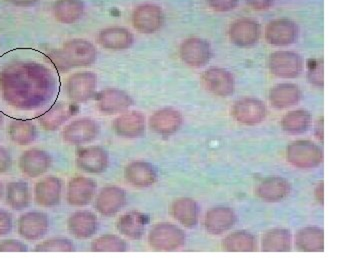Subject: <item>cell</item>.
<instances>
[{"label": "cell", "instance_id": "d6a6232c", "mask_svg": "<svg viewBox=\"0 0 360 270\" xmlns=\"http://www.w3.org/2000/svg\"><path fill=\"white\" fill-rule=\"evenodd\" d=\"M296 248L304 252H319L324 250V232L319 226L303 227L296 232Z\"/></svg>", "mask_w": 360, "mask_h": 270}, {"label": "cell", "instance_id": "60d3db41", "mask_svg": "<svg viewBox=\"0 0 360 270\" xmlns=\"http://www.w3.org/2000/svg\"><path fill=\"white\" fill-rule=\"evenodd\" d=\"M307 80L316 87H323V59H309L307 63Z\"/></svg>", "mask_w": 360, "mask_h": 270}, {"label": "cell", "instance_id": "9c48e42d", "mask_svg": "<svg viewBox=\"0 0 360 270\" xmlns=\"http://www.w3.org/2000/svg\"><path fill=\"white\" fill-rule=\"evenodd\" d=\"M61 51L71 68H89L96 61V46L89 40L80 39L68 40L63 44Z\"/></svg>", "mask_w": 360, "mask_h": 270}, {"label": "cell", "instance_id": "d590c367", "mask_svg": "<svg viewBox=\"0 0 360 270\" xmlns=\"http://www.w3.org/2000/svg\"><path fill=\"white\" fill-rule=\"evenodd\" d=\"M292 236L285 229H272L262 236V248L265 252H286L291 250Z\"/></svg>", "mask_w": 360, "mask_h": 270}, {"label": "cell", "instance_id": "d6986e66", "mask_svg": "<svg viewBox=\"0 0 360 270\" xmlns=\"http://www.w3.org/2000/svg\"><path fill=\"white\" fill-rule=\"evenodd\" d=\"M63 184V180L54 175L39 180L33 188L35 203L45 208L58 206L61 200Z\"/></svg>", "mask_w": 360, "mask_h": 270}, {"label": "cell", "instance_id": "836d02e7", "mask_svg": "<svg viewBox=\"0 0 360 270\" xmlns=\"http://www.w3.org/2000/svg\"><path fill=\"white\" fill-rule=\"evenodd\" d=\"M6 205L15 210L21 212L27 208L32 202V193L30 186L25 181H11L6 187Z\"/></svg>", "mask_w": 360, "mask_h": 270}, {"label": "cell", "instance_id": "d4e9b609", "mask_svg": "<svg viewBox=\"0 0 360 270\" xmlns=\"http://www.w3.org/2000/svg\"><path fill=\"white\" fill-rule=\"evenodd\" d=\"M68 229L73 238L85 240L91 238L98 229V219L89 210H78L68 219Z\"/></svg>", "mask_w": 360, "mask_h": 270}, {"label": "cell", "instance_id": "ab89813d", "mask_svg": "<svg viewBox=\"0 0 360 270\" xmlns=\"http://www.w3.org/2000/svg\"><path fill=\"white\" fill-rule=\"evenodd\" d=\"M75 250L73 241L61 236L46 239L33 248L35 252H72Z\"/></svg>", "mask_w": 360, "mask_h": 270}, {"label": "cell", "instance_id": "f35d334b", "mask_svg": "<svg viewBox=\"0 0 360 270\" xmlns=\"http://www.w3.org/2000/svg\"><path fill=\"white\" fill-rule=\"evenodd\" d=\"M90 248L94 252H125L129 250V245L120 236L115 234H104L94 239Z\"/></svg>", "mask_w": 360, "mask_h": 270}, {"label": "cell", "instance_id": "f546056e", "mask_svg": "<svg viewBox=\"0 0 360 270\" xmlns=\"http://www.w3.org/2000/svg\"><path fill=\"white\" fill-rule=\"evenodd\" d=\"M172 217L186 229H193L200 219V206L193 198H177L170 207Z\"/></svg>", "mask_w": 360, "mask_h": 270}, {"label": "cell", "instance_id": "ee69618b", "mask_svg": "<svg viewBox=\"0 0 360 270\" xmlns=\"http://www.w3.org/2000/svg\"><path fill=\"white\" fill-rule=\"evenodd\" d=\"M27 245L16 239H6L0 243V252H25Z\"/></svg>", "mask_w": 360, "mask_h": 270}, {"label": "cell", "instance_id": "bcb514c9", "mask_svg": "<svg viewBox=\"0 0 360 270\" xmlns=\"http://www.w3.org/2000/svg\"><path fill=\"white\" fill-rule=\"evenodd\" d=\"M13 167V158L8 149L0 146V174L9 172Z\"/></svg>", "mask_w": 360, "mask_h": 270}, {"label": "cell", "instance_id": "8992f818", "mask_svg": "<svg viewBox=\"0 0 360 270\" xmlns=\"http://www.w3.org/2000/svg\"><path fill=\"white\" fill-rule=\"evenodd\" d=\"M269 68L274 77L292 79L300 77L302 72L303 60L302 56L295 51H276L270 54Z\"/></svg>", "mask_w": 360, "mask_h": 270}, {"label": "cell", "instance_id": "7dc6e473", "mask_svg": "<svg viewBox=\"0 0 360 270\" xmlns=\"http://www.w3.org/2000/svg\"><path fill=\"white\" fill-rule=\"evenodd\" d=\"M248 6L257 11H264L274 6V0H246Z\"/></svg>", "mask_w": 360, "mask_h": 270}, {"label": "cell", "instance_id": "f1b7e54d", "mask_svg": "<svg viewBox=\"0 0 360 270\" xmlns=\"http://www.w3.org/2000/svg\"><path fill=\"white\" fill-rule=\"evenodd\" d=\"M150 217L146 213L129 212L124 213L116 222V229L127 238L139 240L146 231Z\"/></svg>", "mask_w": 360, "mask_h": 270}, {"label": "cell", "instance_id": "ba28073f", "mask_svg": "<svg viewBox=\"0 0 360 270\" xmlns=\"http://www.w3.org/2000/svg\"><path fill=\"white\" fill-rule=\"evenodd\" d=\"M132 25L137 32L153 34L160 32L165 25V16L160 6L155 4H141L132 13Z\"/></svg>", "mask_w": 360, "mask_h": 270}, {"label": "cell", "instance_id": "44dd1931", "mask_svg": "<svg viewBox=\"0 0 360 270\" xmlns=\"http://www.w3.org/2000/svg\"><path fill=\"white\" fill-rule=\"evenodd\" d=\"M298 26L295 21L281 18L270 21L265 28V39L274 46H288L298 39Z\"/></svg>", "mask_w": 360, "mask_h": 270}, {"label": "cell", "instance_id": "7c38bea8", "mask_svg": "<svg viewBox=\"0 0 360 270\" xmlns=\"http://www.w3.org/2000/svg\"><path fill=\"white\" fill-rule=\"evenodd\" d=\"M79 112L77 103L58 101L37 116L40 127L46 131H56Z\"/></svg>", "mask_w": 360, "mask_h": 270}, {"label": "cell", "instance_id": "e575fe53", "mask_svg": "<svg viewBox=\"0 0 360 270\" xmlns=\"http://www.w3.org/2000/svg\"><path fill=\"white\" fill-rule=\"evenodd\" d=\"M9 139L18 146H30L37 139V125L30 120H13L7 129Z\"/></svg>", "mask_w": 360, "mask_h": 270}, {"label": "cell", "instance_id": "484cf974", "mask_svg": "<svg viewBox=\"0 0 360 270\" xmlns=\"http://www.w3.org/2000/svg\"><path fill=\"white\" fill-rule=\"evenodd\" d=\"M124 179L130 186L143 188L156 184L158 172L151 163L146 161H134L125 167Z\"/></svg>", "mask_w": 360, "mask_h": 270}, {"label": "cell", "instance_id": "5bb4252c", "mask_svg": "<svg viewBox=\"0 0 360 270\" xmlns=\"http://www.w3.org/2000/svg\"><path fill=\"white\" fill-rule=\"evenodd\" d=\"M49 231V217L45 212L23 213L18 220V231L25 240L37 241L46 236Z\"/></svg>", "mask_w": 360, "mask_h": 270}, {"label": "cell", "instance_id": "f5cc1de1", "mask_svg": "<svg viewBox=\"0 0 360 270\" xmlns=\"http://www.w3.org/2000/svg\"><path fill=\"white\" fill-rule=\"evenodd\" d=\"M4 116L0 112V129H1L2 125H4Z\"/></svg>", "mask_w": 360, "mask_h": 270}, {"label": "cell", "instance_id": "74e56055", "mask_svg": "<svg viewBox=\"0 0 360 270\" xmlns=\"http://www.w3.org/2000/svg\"><path fill=\"white\" fill-rule=\"evenodd\" d=\"M311 124V115L307 110H297L286 113L281 120V129L285 134L300 135L305 134Z\"/></svg>", "mask_w": 360, "mask_h": 270}, {"label": "cell", "instance_id": "f907efd6", "mask_svg": "<svg viewBox=\"0 0 360 270\" xmlns=\"http://www.w3.org/2000/svg\"><path fill=\"white\" fill-rule=\"evenodd\" d=\"M314 196L317 202H319V205H323V182H321V184H317V186L315 187Z\"/></svg>", "mask_w": 360, "mask_h": 270}, {"label": "cell", "instance_id": "8d00e7d4", "mask_svg": "<svg viewBox=\"0 0 360 270\" xmlns=\"http://www.w3.org/2000/svg\"><path fill=\"white\" fill-rule=\"evenodd\" d=\"M222 248L229 252H252L257 250V240L250 232L238 231L224 238Z\"/></svg>", "mask_w": 360, "mask_h": 270}, {"label": "cell", "instance_id": "2e32d148", "mask_svg": "<svg viewBox=\"0 0 360 270\" xmlns=\"http://www.w3.org/2000/svg\"><path fill=\"white\" fill-rule=\"evenodd\" d=\"M97 184L94 179L84 175L71 177L68 184L66 201L73 207H84L94 200Z\"/></svg>", "mask_w": 360, "mask_h": 270}, {"label": "cell", "instance_id": "277c9868", "mask_svg": "<svg viewBox=\"0 0 360 270\" xmlns=\"http://www.w3.org/2000/svg\"><path fill=\"white\" fill-rule=\"evenodd\" d=\"M97 77L92 71L71 75L65 82L66 96L75 103H85L96 94Z\"/></svg>", "mask_w": 360, "mask_h": 270}, {"label": "cell", "instance_id": "4fadbf2b", "mask_svg": "<svg viewBox=\"0 0 360 270\" xmlns=\"http://www.w3.org/2000/svg\"><path fill=\"white\" fill-rule=\"evenodd\" d=\"M96 108L105 115H118L134 106V101L127 92L116 89L101 90L96 94Z\"/></svg>", "mask_w": 360, "mask_h": 270}, {"label": "cell", "instance_id": "816d5d0a", "mask_svg": "<svg viewBox=\"0 0 360 270\" xmlns=\"http://www.w3.org/2000/svg\"><path fill=\"white\" fill-rule=\"evenodd\" d=\"M2 195H4V184L0 180V200H1Z\"/></svg>", "mask_w": 360, "mask_h": 270}, {"label": "cell", "instance_id": "cb8c5ba5", "mask_svg": "<svg viewBox=\"0 0 360 270\" xmlns=\"http://www.w3.org/2000/svg\"><path fill=\"white\" fill-rule=\"evenodd\" d=\"M238 222V215L231 207L219 206L206 212L205 217V231L212 236H221L231 231Z\"/></svg>", "mask_w": 360, "mask_h": 270}, {"label": "cell", "instance_id": "83f0119b", "mask_svg": "<svg viewBox=\"0 0 360 270\" xmlns=\"http://www.w3.org/2000/svg\"><path fill=\"white\" fill-rule=\"evenodd\" d=\"M291 186L288 179L281 176L266 177L258 184L255 193L265 202H281L290 193Z\"/></svg>", "mask_w": 360, "mask_h": 270}, {"label": "cell", "instance_id": "b9f144b4", "mask_svg": "<svg viewBox=\"0 0 360 270\" xmlns=\"http://www.w3.org/2000/svg\"><path fill=\"white\" fill-rule=\"evenodd\" d=\"M45 58H46L47 63H51L58 72H66V71L72 70L66 61L61 49L49 51Z\"/></svg>", "mask_w": 360, "mask_h": 270}, {"label": "cell", "instance_id": "3957f363", "mask_svg": "<svg viewBox=\"0 0 360 270\" xmlns=\"http://www.w3.org/2000/svg\"><path fill=\"white\" fill-rule=\"evenodd\" d=\"M285 158L292 167L312 169L319 167L323 161V150L314 142L296 141L286 148Z\"/></svg>", "mask_w": 360, "mask_h": 270}, {"label": "cell", "instance_id": "9a60e30c", "mask_svg": "<svg viewBox=\"0 0 360 270\" xmlns=\"http://www.w3.org/2000/svg\"><path fill=\"white\" fill-rule=\"evenodd\" d=\"M201 84L205 90L219 97H229L236 89V80L231 71L212 68L201 75Z\"/></svg>", "mask_w": 360, "mask_h": 270}, {"label": "cell", "instance_id": "1f68e13d", "mask_svg": "<svg viewBox=\"0 0 360 270\" xmlns=\"http://www.w3.org/2000/svg\"><path fill=\"white\" fill-rule=\"evenodd\" d=\"M84 9L82 0H56L52 6V13L59 23L73 25L82 18Z\"/></svg>", "mask_w": 360, "mask_h": 270}, {"label": "cell", "instance_id": "52a82bcc", "mask_svg": "<svg viewBox=\"0 0 360 270\" xmlns=\"http://www.w3.org/2000/svg\"><path fill=\"white\" fill-rule=\"evenodd\" d=\"M78 169L89 174H101L108 170L110 155L101 146H91L78 148L75 153Z\"/></svg>", "mask_w": 360, "mask_h": 270}, {"label": "cell", "instance_id": "7a4b0ae2", "mask_svg": "<svg viewBox=\"0 0 360 270\" xmlns=\"http://www.w3.org/2000/svg\"><path fill=\"white\" fill-rule=\"evenodd\" d=\"M148 245L156 251H175L186 245V234L169 222L156 224L148 233Z\"/></svg>", "mask_w": 360, "mask_h": 270}, {"label": "cell", "instance_id": "ac0fdd59", "mask_svg": "<svg viewBox=\"0 0 360 270\" xmlns=\"http://www.w3.org/2000/svg\"><path fill=\"white\" fill-rule=\"evenodd\" d=\"M113 131L122 139H141L146 132V116L141 111H129L117 116L112 122Z\"/></svg>", "mask_w": 360, "mask_h": 270}, {"label": "cell", "instance_id": "603a6c76", "mask_svg": "<svg viewBox=\"0 0 360 270\" xmlns=\"http://www.w3.org/2000/svg\"><path fill=\"white\" fill-rule=\"evenodd\" d=\"M229 39L239 47H250L257 44L260 37V25L250 18H239L231 23L229 30Z\"/></svg>", "mask_w": 360, "mask_h": 270}, {"label": "cell", "instance_id": "7bdbcfd3", "mask_svg": "<svg viewBox=\"0 0 360 270\" xmlns=\"http://www.w3.org/2000/svg\"><path fill=\"white\" fill-rule=\"evenodd\" d=\"M208 6L217 13H229L238 6L239 0H206Z\"/></svg>", "mask_w": 360, "mask_h": 270}, {"label": "cell", "instance_id": "7402d4cb", "mask_svg": "<svg viewBox=\"0 0 360 270\" xmlns=\"http://www.w3.org/2000/svg\"><path fill=\"white\" fill-rule=\"evenodd\" d=\"M182 123H184V116L179 110L165 108L155 111L149 117L148 127L156 134L170 136L179 131Z\"/></svg>", "mask_w": 360, "mask_h": 270}, {"label": "cell", "instance_id": "ffe728a7", "mask_svg": "<svg viewBox=\"0 0 360 270\" xmlns=\"http://www.w3.org/2000/svg\"><path fill=\"white\" fill-rule=\"evenodd\" d=\"M51 162L49 153L39 148H30L20 155L18 167L25 176L37 179L49 172Z\"/></svg>", "mask_w": 360, "mask_h": 270}, {"label": "cell", "instance_id": "8fae6325", "mask_svg": "<svg viewBox=\"0 0 360 270\" xmlns=\"http://www.w3.org/2000/svg\"><path fill=\"white\" fill-rule=\"evenodd\" d=\"M267 108L264 101L253 97L238 99L231 108V116L241 124L257 125L266 117Z\"/></svg>", "mask_w": 360, "mask_h": 270}, {"label": "cell", "instance_id": "c3c4849f", "mask_svg": "<svg viewBox=\"0 0 360 270\" xmlns=\"http://www.w3.org/2000/svg\"><path fill=\"white\" fill-rule=\"evenodd\" d=\"M314 135L319 141L323 142V117L319 118L315 123Z\"/></svg>", "mask_w": 360, "mask_h": 270}, {"label": "cell", "instance_id": "30bf717a", "mask_svg": "<svg viewBox=\"0 0 360 270\" xmlns=\"http://www.w3.org/2000/svg\"><path fill=\"white\" fill-rule=\"evenodd\" d=\"M179 56L182 63L189 68H203L212 58V46L207 40L191 37L180 44Z\"/></svg>", "mask_w": 360, "mask_h": 270}, {"label": "cell", "instance_id": "f6af8a7d", "mask_svg": "<svg viewBox=\"0 0 360 270\" xmlns=\"http://www.w3.org/2000/svg\"><path fill=\"white\" fill-rule=\"evenodd\" d=\"M13 226V214L6 210H0V238L11 233Z\"/></svg>", "mask_w": 360, "mask_h": 270}, {"label": "cell", "instance_id": "4dcf8cb0", "mask_svg": "<svg viewBox=\"0 0 360 270\" xmlns=\"http://www.w3.org/2000/svg\"><path fill=\"white\" fill-rule=\"evenodd\" d=\"M302 89L295 84H278L269 91L270 104L276 110L295 106L302 101Z\"/></svg>", "mask_w": 360, "mask_h": 270}, {"label": "cell", "instance_id": "4316f807", "mask_svg": "<svg viewBox=\"0 0 360 270\" xmlns=\"http://www.w3.org/2000/svg\"><path fill=\"white\" fill-rule=\"evenodd\" d=\"M96 40L103 49L108 51H125L134 44V35L127 28L115 26L101 30Z\"/></svg>", "mask_w": 360, "mask_h": 270}, {"label": "cell", "instance_id": "681fc988", "mask_svg": "<svg viewBox=\"0 0 360 270\" xmlns=\"http://www.w3.org/2000/svg\"><path fill=\"white\" fill-rule=\"evenodd\" d=\"M8 4H13L14 6L18 7H30L34 6L39 0H6Z\"/></svg>", "mask_w": 360, "mask_h": 270}, {"label": "cell", "instance_id": "5b68a950", "mask_svg": "<svg viewBox=\"0 0 360 270\" xmlns=\"http://www.w3.org/2000/svg\"><path fill=\"white\" fill-rule=\"evenodd\" d=\"M101 132V125L91 117H82L65 125L63 139L68 146H80L96 141Z\"/></svg>", "mask_w": 360, "mask_h": 270}, {"label": "cell", "instance_id": "e0dca14e", "mask_svg": "<svg viewBox=\"0 0 360 270\" xmlns=\"http://www.w3.org/2000/svg\"><path fill=\"white\" fill-rule=\"evenodd\" d=\"M127 191L122 187L106 186L97 193L96 208L103 217H115L127 205Z\"/></svg>", "mask_w": 360, "mask_h": 270}, {"label": "cell", "instance_id": "6da1fadb", "mask_svg": "<svg viewBox=\"0 0 360 270\" xmlns=\"http://www.w3.org/2000/svg\"><path fill=\"white\" fill-rule=\"evenodd\" d=\"M58 90L52 71L34 61H14L0 71V91L7 105L32 111L47 105Z\"/></svg>", "mask_w": 360, "mask_h": 270}]
</instances>
